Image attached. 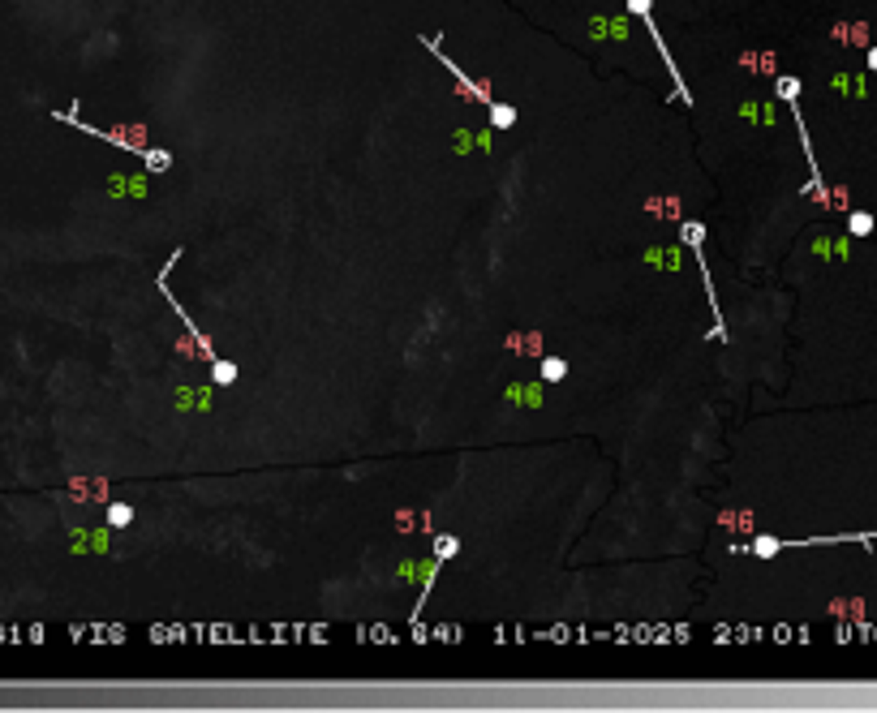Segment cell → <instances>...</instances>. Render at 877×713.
<instances>
[{"label":"cell","mask_w":877,"mask_h":713,"mask_svg":"<svg viewBox=\"0 0 877 713\" xmlns=\"http://www.w3.org/2000/svg\"><path fill=\"white\" fill-rule=\"evenodd\" d=\"M830 542H877V533H839V538H804V542H778V538H757V542H744L735 546L739 554H757V559H770L778 550H791V546H830Z\"/></svg>","instance_id":"obj_1"},{"label":"cell","mask_w":877,"mask_h":713,"mask_svg":"<svg viewBox=\"0 0 877 713\" xmlns=\"http://www.w3.org/2000/svg\"><path fill=\"white\" fill-rule=\"evenodd\" d=\"M650 5H654V0H628V13H636V17H641V22H645V30H650V39H654V48L662 52V61H667V69H671V77H675V91H679V99H684V104H688V99H692V95H688V86H684V82H679V65L671 61V52H667V44H662V35L654 30V17H650Z\"/></svg>","instance_id":"obj_2"},{"label":"cell","mask_w":877,"mask_h":713,"mask_svg":"<svg viewBox=\"0 0 877 713\" xmlns=\"http://www.w3.org/2000/svg\"><path fill=\"white\" fill-rule=\"evenodd\" d=\"M542 379H547V383L568 379V361H563V356H542Z\"/></svg>","instance_id":"obj_3"},{"label":"cell","mask_w":877,"mask_h":713,"mask_svg":"<svg viewBox=\"0 0 877 713\" xmlns=\"http://www.w3.org/2000/svg\"><path fill=\"white\" fill-rule=\"evenodd\" d=\"M847 232H851V236H869V232H873V215H869V211H851V215H847Z\"/></svg>","instance_id":"obj_4"},{"label":"cell","mask_w":877,"mask_h":713,"mask_svg":"<svg viewBox=\"0 0 877 713\" xmlns=\"http://www.w3.org/2000/svg\"><path fill=\"white\" fill-rule=\"evenodd\" d=\"M491 125H495V129H512V125H516V112L503 108V104H491Z\"/></svg>","instance_id":"obj_5"},{"label":"cell","mask_w":877,"mask_h":713,"mask_svg":"<svg viewBox=\"0 0 877 713\" xmlns=\"http://www.w3.org/2000/svg\"><path fill=\"white\" fill-rule=\"evenodd\" d=\"M211 379H216V383H237V365L216 356V361H211Z\"/></svg>","instance_id":"obj_6"},{"label":"cell","mask_w":877,"mask_h":713,"mask_svg":"<svg viewBox=\"0 0 877 713\" xmlns=\"http://www.w3.org/2000/svg\"><path fill=\"white\" fill-rule=\"evenodd\" d=\"M129 520H133V507H129V503H112V507H108V524H112V529H121V524H129Z\"/></svg>","instance_id":"obj_7"},{"label":"cell","mask_w":877,"mask_h":713,"mask_svg":"<svg viewBox=\"0 0 877 713\" xmlns=\"http://www.w3.org/2000/svg\"><path fill=\"white\" fill-rule=\"evenodd\" d=\"M679 236H684V245L692 249V245L706 241V224H679Z\"/></svg>","instance_id":"obj_8"},{"label":"cell","mask_w":877,"mask_h":713,"mask_svg":"<svg viewBox=\"0 0 877 713\" xmlns=\"http://www.w3.org/2000/svg\"><path fill=\"white\" fill-rule=\"evenodd\" d=\"M778 99H783V104L800 99V77H778Z\"/></svg>","instance_id":"obj_9"},{"label":"cell","mask_w":877,"mask_h":713,"mask_svg":"<svg viewBox=\"0 0 877 713\" xmlns=\"http://www.w3.org/2000/svg\"><path fill=\"white\" fill-rule=\"evenodd\" d=\"M456 550H460V542H456V538H439V542H435V559L443 563V559H452Z\"/></svg>","instance_id":"obj_10"},{"label":"cell","mask_w":877,"mask_h":713,"mask_svg":"<svg viewBox=\"0 0 877 713\" xmlns=\"http://www.w3.org/2000/svg\"><path fill=\"white\" fill-rule=\"evenodd\" d=\"M142 160H147V168L160 172V168H168V164H172V155H168V151H142Z\"/></svg>","instance_id":"obj_11"},{"label":"cell","mask_w":877,"mask_h":713,"mask_svg":"<svg viewBox=\"0 0 877 713\" xmlns=\"http://www.w3.org/2000/svg\"><path fill=\"white\" fill-rule=\"evenodd\" d=\"M508 400H520V404H538L542 395H538L534 387H512V391H508Z\"/></svg>","instance_id":"obj_12"},{"label":"cell","mask_w":877,"mask_h":713,"mask_svg":"<svg viewBox=\"0 0 877 713\" xmlns=\"http://www.w3.org/2000/svg\"><path fill=\"white\" fill-rule=\"evenodd\" d=\"M869 69L877 73V48H869Z\"/></svg>","instance_id":"obj_13"}]
</instances>
